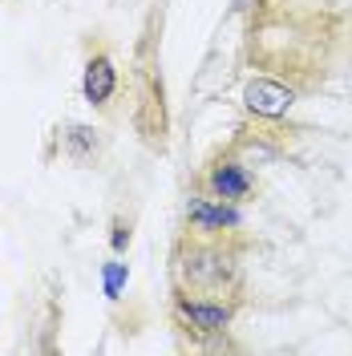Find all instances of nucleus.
<instances>
[{
  "label": "nucleus",
  "instance_id": "obj_8",
  "mask_svg": "<svg viewBox=\"0 0 352 356\" xmlns=\"http://www.w3.org/2000/svg\"><path fill=\"white\" fill-rule=\"evenodd\" d=\"M126 275H130L126 264H106V296L110 300H118V291L126 288Z\"/></svg>",
  "mask_w": 352,
  "mask_h": 356
},
{
  "label": "nucleus",
  "instance_id": "obj_3",
  "mask_svg": "<svg viewBox=\"0 0 352 356\" xmlns=\"http://www.w3.org/2000/svg\"><path fill=\"white\" fill-rule=\"evenodd\" d=\"M178 316H182L186 324L202 328V332H219V328H227V320H231V308H223V304H191V300H182V304H178Z\"/></svg>",
  "mask_w": 352,
  "mask_h": 356
},
{
  "label": "nucleus",
  "instance_id": "obj_2",
  "mask_svg": "<svg viewBox=\"0 0 352 356\" xmlns=\"http://www.w3.org/2000/svg\"><path fill=\"white\" fill-rule=\"evenodd\" d=\"M182 275L195 284V288H219L223 280L231 275V264L223 259L219 251H195L186 267H182Z\"/></svg>",
  "mask_w": 352,
  "mask_h": 356
},
{
  "label": "nucleus",
  "instance_id": "obj_1",
  "mask_svg": "<svg viewBox=\"0 0 352 356\" xmlns=\"http://www.w3.org/2000/svg\"><path fill=\"white\" fill-rule=\"evenodd\" d=\"M243 97H247V110L259 113V118H280V113H287V106L296 102L291 89L280 86V81H267V77H255Z\"/></svg>",
  "mask_w": 352,
  "mask_h": 356
},
{
  "label": "nucleus",
  "instance_id": "obj_6",
  "mask_svg": "<svg viewBox=\"0 0 352 356\" xmlns=\"http://www.w3.org/2000/svg\"><path fill=\"white\" fill-rule=\"evenodd\" d=\"M186 215H191L198 227H235V222H239V215H235L231 207H211V202H202V199L191 202Z\"/></svg>",
  "mask_w": 352,
  "mask_h": 356
},
{
  "label": "nucleus",
  "instance_id": "obj_5",
  "mask_svg": "<svg viewBox=\"0 0 352 356\" xmlns=\"http://www.w3.org/2000/svg\"><path fill=\"white\" fill-rule=\"evenodd\" d=\"M211 191L219 199H243L251 191V178H247V170H243L239 162H223V166H215V175H211Z\"/></svg>",
  "mask_w": 352,
  "mask_h": 356
},
{
  "label": "nucleus",
  "instance_id": "obj_9",
  "mask_svg": "<svg viewBox=\"0 0 352 356\" xmlns=\"http://www.w3.org/2000/svg\"><path fill=\"white\" fill-rule=\"evenodd\" d=\"M126 247H130V227L118 222V227H113V251H126Z\"/></svg>",
  "mask_w": 352,
  "mask_h": 356
},
{
  "label": "nucleus",
  "instance_id": "obj_4",
  "mask_svg": "<svg viewBox=\"0 0 352 356\" xmlns=\"http://www.w3.org/2000/svg\"><path fill=\"white\" fill-rule=\"evenodd\" d=\"M113 86H118V77H113V65L110 57H93L86 69V97L93 102V106H106L110 102Z\"/></svg>",
  "mask_w": 352,
  "mask_h": 356
},
{
  "label": "nucleus",
  "instance_id": "obj_7",
  "mask_svg": "<svg viewBox=\"0 0 352 356\" xmlns=\"http://www.w3.org/2000/svg\"><path fill=\"white\" fill-rule=\"evenodd\" d=\"M65 142H69V150H73L77 158H86L89 150H97V130H89V126H69Z\"/></svg>",
  "mask_w": 352,
  "mask_h": 356
}]
</instances>
